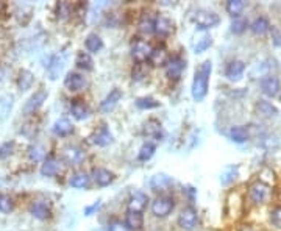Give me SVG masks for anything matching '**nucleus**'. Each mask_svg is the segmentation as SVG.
Returning a JSON list of instances; mask_svg holds the SVG:
<instances>
[{
  "mask_svg": "<svg viewBox=\"0 0 281 231\" xmlns=\"http://www.w3.org/2000/svg\"><path fill=\"white\" fill-rule=\"evenodd\" d=\"M211 71H212V62L209 59L203 61L199 66V69L196 71V75H194V80H192V89H191L192 98L196 102H202L208 94Z\"/></svg>",
  "mask_w": 281,
  "mask_h": 231,
  "instance_id": "obj_1",
  "label": "nucleus"
},
{
  "mask_svg": "<svg viewBox=\"0 0 281 231\" xmlns=\"http://www.w3.org/2000/svg\"><path fill=\"white\" fill-rule=\"evenodd\" d=\"M192 20L196 22V25L200 28V30H208V28H214L217 27L219 22H221V17L215 14L214 11H209V10H199L194 14Z\"/></svg>",
  "mask_w": 281,
  "mask_h": 231,
  "instance_id": "obj_2",
  "label": "nucleus"
},
{
  "mask_svg": "<svg viewBox=\"0 0 281 231\" xmlns=\"http://www.w3.org/2000/svg\"><path fill=\"white\" fill-rule=\"evenodd\" d=\"M174 199L169 195H160L152 202V213L155 217H167L172 211H174Z\"/></svg>",
  "mask_w": 281,
  "mask_h": 231,
  "instance_id": "obj_3",
  "label": "nucleus"
},
{
  "mask_svg": "<svg viewBox=\"0 0 281 231\" xmlns=\"http://www.w3.org/2000/svg\"><path fill=\"white\" fill-rule=\"evenodd\" d=\"M270 195V187L263 183V181H256L250 186L248 189V199L252 200V203L259 205V203H264Z\"/></svg>",
  "mask_w": 281,
  "mask_h": 231,
  "instance_id": "obj_4",
  "label": "nucleus"
},
{
  "mask_svg": "<svg viewBox=\"0 0 281 231\" xmlns=\"http://www.w3.org/2000/svg\"><path fill=\"white\" fill-rule=\"evenodd\" d=\"M197 222H199V214L194 208H184L181 214L178 216V225L180 228L186 229V231H192L194 228L197 226Z\"/></svg>",
  "mask_w": 281,
  "mask_h": 231,
  "instance_id": "obj_5",
  "label": "nucleus"
},
{
  "mask_svg": "<svg viewBox=\"0 0 281 231\" xmlns=\"http://www.w3.org/2000/svg\"><path fill=\"white\" fill-rule=\"evenodd\" d=\"M259 86H261V91L264 95L267 97H276L281 91V83L279 80L275 77V75H266L261 78V83H259Z\"/></svg>",
  "mask_w": 281,
  "mask_h": 231,
  "instance_id": "obj_6",
  "label": "nucleus"
},
{
  "mask_svg": "<svg viewBox=\"0 0 281 231\" xmlns=\"http://www.w3.org/2000/svg\"><path fill=\"white\" fill-rule=\"evenodd\" d=\"M184 69H186V61L181 56H172L169 58L166 64V75L169 78H180Z\"/></svg>",
  "mask_w": 281,
  "mask_h": 231,
  "instance_id": "obj_7",
  "label": "nucleus"
},
{
  "mask_svg": "<svg viewBox=\"0 0 281 231\" xmlns=\"http://www.w3.org/2000/svg\"><path fill=\"white\" fill-rule=\"evenodd\" d=\"M63 159L71 166H80L84 161V152L77 145H68L63 149Z\"/></svg>",
  "mask_w": 281,
  "mask_h": 231,
  "instance_id": "obj_8",
  "label": "nucleus"
},
{
  "mask_svg": "<svg viewBox=\"0 0 281 231\" xmlns=\"http://www.w3.org/2000/svg\"><path fill=\"white\" fill-rule=\"evenodd\" d=\"M152 47L144 39L136 38L133 43H132V55L133 58H136L138 61H144L147 58H150V53H152Z\"/></svg>",
  "mask_w": 281,
  "mask_h": 231,
  "instance_id": "obj_9",
  "label": "nucleus"
},
{
  "mask_svg": "<svg viewBox=\"0 0 281 231\" xmlns=\"http://www.w3.org/2000/svg\"><path fill=\"white\" fill-rule=\"evenodd\" d=\"M47 97H49V92H47L46 89H39L38 92H35V94L28 98V102L25 103L24 113H25V114H32V113H35L38 108H41V107H42V103H44V102L47 100Z\"/></svg>",
  "mask_w": 281,
  "mask_h": 231,
  "instance_id": "obj_10",
  "label": "nucleus"
},
{
  "mask_svg": "<svg viewBox=\"0 0 281 231\" xmlns=\"http://www.w3.org/2000/svg\"><path fill=\"white\" fill-rule=\"evenodd\" d=\"M245 72V64L239 59H233L228 62V66L225 69V77L230 80V81H239L242 78Z\"/></svg>",
  "mask_w": 281,
  "mask_h": 231,
  "instance_id": "obj_11",
  "label": "nucleus"
},
{
  "mask_svg": "<svg viewBox=\"0 0 281 231\" xmlns=\"http://www.w3.org/2000/svg\"><path fill=\"white\" fill-rule=\"evenodd\" d=\"M147 202H148V197L144 192L133 191L132 194H130V199H128V209H130V211L142 213L144 208L147 206Z\"/></svg>",
  "mask_w": 281,
  "mask_h": 231,
  "instance_id": "obj_12",
  "label": "nucleus"
},
{
  "mask_svg": "<svg viewBox=\"0 0 281 231\" xmlns=\"http://www.w3.org/2000/svg\"><path fill=\"white\" fill-rule=\"evenodd\" d=\"M64 86L72 92L81 91L86 86V78L78 72H69L68 77L64 78Z\"/></svg>",
  "mask_w": 281,
  "mask_h": 231,
  "instance_id": "obj_13",
  "label": "nucleus"
},
{
  "mask_svg": "<svg viewBox=\"0 0 281 231\" xmlns=\"http://www.w3.org/2000/svg\"><path fill=\"white\" fill-rule=\"evenodd\" d=\"M120 98H122V91L120 89H113L110 94H108L105 98H103V102L100 103V110L103 111V113H110V111H113L116 107H117V103L120 102Z\"/></svg>",
  "mask_w": 281,
  "mask_h": 231,
  "instance_id": "obj_14",
  "label": "nucleus"
},
{
  "mask_svg": "<svg viewBox=\"0 0 281 231\" xmlns=\"http://www.w3.org/2000/svg\"><path fill=\"white\" fill-rule=\"evenodd\" d=\"M91 142L92 144H96V145H99V147H106V145H110L111 142H113V135H111V131L108 130L105 125L103 127H100L99 130H96L92 135H91Z\"/></svg>",
  "mask_w": 281,
  "mask_h": 231,
  "instance_id": "obj_15",
  "label": "nucleus"
},
{
  "mask_svg": "<svg viewBox=\"0 0 281 231\" xmlns=\"http://www.w3.org/2000/svg\"><path fill=\"white\" fill-rule=\"evenodd\" d=\"M92 178H94V181H96L99 186L105 187V186H108L110 183H113L114 175H113V172H110L108 169H105V167H96V169L92 171Z\"/></svg>",
  "mask_w": 281,
  "mask_h": 231,
  "instance_id": "obj_16",
  "label": "nucleus"
},
{
  "mask_svg": "<svg viewBox=\"0 0 281 231\" xmlns=\"http://www.w3.org/2000/svg\"><path fill=\"white\" fill-rule=\"evenodd\" d=\"M30 214L39 220H44V219L50 217V208L44 202H33L30 205Z\"/></svg>",
  "mask_w": 281,
  "mask_h": 231,
  "instance_id": "obj_17",
  "label": "nucleus"
},
{
  "mask_svg": "<svg viewBox=\"0 0 281 231\" xmlns=\"http://www.w3.org/2000/svg\"><path fill=\"white\" fill-rule=\"evenodd\" d=\"M270 22L267 20V17H264V16H259V17H256L253 22L250 24V30L255 33V35H258V36H263V35H266V33H269L270 31Z\"/></svg>",
  "mask_w": 281,
  "mask_h": 231,
  "instance_id": "obj_18",
  "label": "nucleus"
},
{
  "mask_svg": "<svg viewBox=\"0 0 281 231\" xmlns=\"http://www.w3.org/2000/svg\"><path fill=\"white\" fill-rule=\"evenodd\" d=\"M71 113L77 120H84V119H88L89 114H91L88 105L83 103L81 100H74V103L71 105Z\"/></svg>",
  "mask_w": 281,
  "mask_h": 231,
  "instance_id": "obj_19",
  "label": "nucleus"
},
{
  "mask_svg": "<svg viewBox=\"0 0 281 231\" xmlns=\"http://www.w3.org/2000/svg\"><path fill=\"white\" fill-rule=\"evenodd\" d=\"M125 225L128 226V229H141L142 225H144V216L142 213H138V211H127V216H125Z\"/></svg>",
  "mask_w": 281,
  "mask_h": 231,
  "instance_id": "obj_20",
  "label": "nucleus"
},
{
  "mask_svg": "<svg viewBox=\"0 0 281 231\" xmlns=\"http://www.w3.org/2000/svg\"><path fill=\"white\" fill-rule=\"evenodd\" d=\"M74 131V127H72V123L69 119L66 117H61L58 119L55 123H53V133L56 136H68Z\"/></svg>",
  "mask_w": 281,
  "mask_h": 231,
  "instance_id": "obj_21",
  "label": "nucleus"
},
{
  "mask_svg": "<svg viewBox=\"0 0 281 231\" xmlns=\"http://www.w3.org/2000/svg\"><path fill=\"white\" fill-rule=\"evenodd\" d=\"M139 30L144 35H153L157 31V19L150 14H144L139 20Z\"/></svg>",
  "mask_w": 281,
  "mask_h": 231,
  "instance_id": "obj_22",
  "label": "nucleus"
},
{
  "mask_svg": "<svg viewBox=\"0 0 281 231\" xmlns=\"http://www.w3.org/2000/svg\"><path fill=\"white\" fill-rule=\"evenodd\" d=\"M150 62L155 66H166L167 64V61H169V56H167V52L163 46L160 47H155L152 50V53H150Z\"/></svg>",
  "mask_w": 281,
  "mask_h": 231,
  "instance_id": "obj_23",
  "label": "nucleus"
},
{
  "mask_svg": "<svg viewBox=\"0 0 281 231\" xmlns=\"http://www.w3.org/2000/svg\"><path fill=\"white\" fill-rule=\"evenodd\" d=\"M174 184V180L167 175H155L150 181V187L153 189V191H166L167 187H170Z\"/></svg>",
  "mask_w": 281,
  "mask_h": 231,
  "instance_id": "obj_24",
  "label": "nucleus"
},
{
  "mask_svg": "<svg viewBox=\"0 0 281 231\" xmlns=\"http://www.w3.org/2000/svg\"><path fill=\"white\" fill-rule=\"evenodd\" d=\"M228 136L236 144H244L248 139V131L245 127H242V125H234V127H231Z\"/></svg>",
  "mask_w": 281,
  "mask_h": 231,
  "instance_id": "obj_25",
  "label": "nucleus"
},
{
  "mask_svg": "<svg viewBox=\"0 0 281 231\" xmlns=\"http://www.w3.org/2000/svg\"><path fill=\"white\" fill-rule=\"evenodd\" d=\"M84 46H86V50H88L89 53H97L103 47V41L97 33H89L88 38H86Z\"/></svg>",
  "mask_w": 281,
  "mask_h": 231,
  "instance_id": "obj_26",
  "label": "nucleus"
},
{
  "mask_svg": "<svg viewBox=\"0 0 281 231\" xmlns=\"http://www.w3.org/2000/svg\"><path fill=\"white\" fill-rule=\"evenodd\" d=\"M256 110L259 114H263L266 117H275L278 114V108L267 100H259L256 103Z\"/></svg>",
  "mask_w": 281,
  "mask_h": 231,
  "instance_id": "obj_27",
  "label": "nucleus"
},
{
  "mask_svg": "<svg viewBox=\"0 0 281 231\" xmlns=\"http://www.w3.org/2000/svg\"><path fill=\"white\" fill-rule=\"evenodd\" d=\"M33 81H35V77L30 71H20V74L17 77V88L20 91H27L32 88Z\"/></svg>",
  "mask_w": 281,
  "mask_h": 231,
  "instance_id": "obj_28",
  "label": "nucleus"
},
{
  "mask_svg": "<svg viewBox=\"0 0 281 231\" xmlns=\"http://www.w3.org/2000/svg\"><path fill=\"white\" fill-rule=\"evenodd\" d=\"M89 175H86L84 172H77L74 175H71L69 178V184L75 189H84L89 186Z\"/></svg>",
  "mask_w": 281,
  "mask_h": 231,
  "instance_id": "obj_29",
  "label": "nucleus"
},
{
  "mask_svg": "<svg viewBox=\"0 0 281 231\" xmlns=\"http://www.w3.org/2000/svg\"><path fill=\"white\" fill-rule=\"evenodd\" d=\"M59 171V162L55 158H47L41 167V174L44 177H53Z\"/></svg>",
  "mask_w": 281,
  "mask_h": 231,
  "instance_id": "obj_30",
  "label": "nucleus"
},
{
  "mask_svg": "<svg viewBox=\"0 0 281 231\" xmlns=\"http://www.w3.org/2000/svg\"><path fill=\"white\" fill-rule=\"evenodd\" d=\"M75 64L78 69H83V71H92L94 68V61L91 58L89 53H86V52H80L75 58Z\"/></svg>",
  "mask_w": 281,
  "mask_h": 231,
  "instance_id": "obj_31",
  "label": "nucleus"
},
{
  "mask_svg": "<svg viewBox=\"0 0 281 231\" xmlns=\"http://www.w3.org/2000/svg\"><path fill=\"white\" fill-rule=\"evenodd\" d=\"M172 30H174V25H172V22L167 19V17H157V35L158 36H169L172 33Z\"/></svg>",
  "mask_w": 281,
  "mask_h": 231,
  "instance_id": "obj_32",
  "label": "nucleus"
},
{
  "mask_svg": "<svg viewBox=\"0 0 281 231\" xmlns=\"http://www.w3.org/2000/svg\"><path fill=\"white\" fill-rule=\"evenodd\" d=\"M63 58L59 56H53V59L50 61V64L47 66V74H49V78L50 80H56L59 72L63 71Z\"/></svg>",
  "mask_w": 281,
  "mask_h": 231,
  "instance_id": "obj_33",
  "label": "nucleus"
},
{
  "mask_svg": "<svg viewBox=\"0 0 281 231\" xmlns=\"http://www.w3.org/2000/svg\"><path fill=\"white\" fill-rule=\"evenodd\" d=\"M228 14L234 16V17H239V14L244 11L245 8V2H242V0H228L227 5H225Z\"/></svg>",
  "mask_w": 281,
  "mask_h": 231,
  "instance_id": "obj_34",
  "label": "nucleus"
},
{
  "mask_svg": "<svg viewBox=\"0 0 281 231\" xmlns=\"http://www.w3.org/2000/svg\"><path fill=\"white\" fill-rule=\"evenodd\" d=\"M237 172H239V167H237V166H228V167H225L224 172H222V175H221L222 184H230V183H233V181L236 180V177H237Z\"/></svg>",
  "mask_w": 281,
  "mask_h": 231,
  "instance_id": "obj_35",
  "label": "nucleus"
},
{
  "mask_svg": "<svg viewBox=\"0 0 281 231\" xmlns=\"http://www.w3.org/2000/svg\"><path fill=\"white\" fill-rule=\"evenodd\" d=\"M157 152V145L152 144V142H145L142 147H141V150H139V161H148L150 158H152Z\"/></svg>",
  "mask_w": 281,
  "mask_h": 231,
  "instance_id": "obj_36",
  "label": "nucleus"
},
{
  "mask_svg": "<svg viewBox=\"0 0 281 231\" xmlns=\"http://www.w3.org/2000/svg\"><path fill=\"white\" fill-rule=\"evenodd\" d=\"M136 107L139 110H153L160 107V102H157L153 97H141L136 100Z\"/></svg>",
  "mask_w": 281,
  "mask_h": 231,
  "instance_id": "obj_37",
  "label": "nucleus"
},
{
  "mask_svg": "<svg viewBox=\"0 0 281 231\" xmlns=\"http://www.w3.org/2000/svg\"><path fill=\"white\" fill-rule=\"evenodd\" d=\"M11 107H13V95L0 97V117H2V120L10 114Z\"/></svg>",
  "mask_w": 281,
  "mask_h": 231,
  "instance_id": "obj_38",
  "label": "nucleus"
},
{
  "mask_svg": "<svg viewBox=\"0 0 281 231\" xmlns=\"http://www.w3.org/2000/svg\"><path fill=\"white\" fill-rule=\"evenodd\" d=\"M247 27H248V22H247V19H244V17H234L233 20H231V31L233 33H236V35H241V33H244L245 30H247Z\"/></svg>",
  "mask_w": 281,
  "mask_h": 231,
  "instance_id": "obj_39",
  "label": "nucleus"
},
{
  "mask_svg": "<svg viewBox=\"0 0 281 231\" xmlns=\"http://www.w3.org/2000/svg\"><path fill=\"white\" fill-rule=\"evenodd\" d=\"M211 46H212V38L211 36H203L202 39L197 41V44L194 46V50H196V53H203Z\"/></svg>",
  "mask_w": 281,
  "mask_h": 231,
  "instance_id": "obj_40",
  "label": "nucleus"
},
{
  "mask_svg": "<svg viewBox=\"0 0 281 231\" xmlns=\"http://www.w3.org/2000/svg\"><path fill=\"white\" fill-rule=\"evenodd\" d=\"M55 13H56L58 19H68L71 14V5L68 2H59V4H56Z\"/></svg>",
  "mask_w": 281,
  "mask_h": 231,
  "instance_id": "obj_41",
  "label": "nucleus"
},
{
  "mask_svg": "<svg viewBox=\"0 0 281 231\" xmlns=\"http://www.w3.org/2000/svg\"><path fill=\"white\" fill-rule=\"evenodd\" d=\"M44 155H46V152H44V147L42 145H33L28 150V156L33 161H41L42 158H44Z\"/></svg>",
  "mask_w": 281,
  "mask_h": 231,
  "instance_id": "obj_42",
  "label": "nucleus"
},
{
  "mask_svg": "<svg viewBox=\"0 0 281 231\" xmlns=\"http://www.w3.org/2000/svg\"><path fill=\"white\" fill-rule=\"evenodd\" d=\"M14 208V203L11 200V197L8 195H0V213H11Z\"/></svg>",
  "mask_w": 281,
  "mask_h": 231,
  "instance_id": "obj_43",
  "label": "nucleus"
},
{
  "mask_svg": "<svg viewBox=\"0 0 281 231\" xmlns=\"http://www.w3.org/2000/svg\"><path fill=\"white\" fill-rule=\"evenodd\" d=\"M270 222L275 228L281 229V206H276L270 213Z\"/></svg>",
  "mask_w": 281,
  "mask_h": 231,
  "instance_id": "obj_44",
  "label": "nucleus"
},
{
  "mask_svg": "<svg viewBox=\"0 0 281 231\" xmlns=\"http://www.w3.org/2000/svg\"><path fill=\"white\" fill-rule=\"evenodd\" d=\"M13 147H14L13 142H7V144H4V145H0V159H4V158L10 156L11 152H13Z\"/></svg>",
  "mask_w": 281,
  "mask_h": 231,
  "instance_id": "obj_45",
  "label": "nucleus"
},
{
  "mask_svg": "<svg viewBox=\"0 0 281 231\" xmlns=\"http://www.w3.org/2000/svg\"><path fill=\"white\" fill-rule=\"evenodd\" d=\"M270 36H272V43L279 47L281 46V30H278L276 27H272L270 28Z\"/></svg>",
  "mask_w": 281,
  "mask_h": 231,
  "instance_id": "obj_46",
  "label": "nucleus"
},
{
  "mask_svg": "<svg viewBox=\"0 0 281 231\" xmlns=\"http://www.w3.org/2000/svg\"><path fill=\"white\" fill-rule=\"evenodd\" d=\"M145 71H142V62H139V64L135 66L133 69V80H142L145 77Z\"/></svg>",
  "mask_w": 281,
  "mask_h": 231,
  "instance_id": "obj_47",
  "label": "nucleus"
},
{
  "mask_svg": "<svg viewBox=\"0 0 281 231\" xmlns=\"http://www.w3.org/2000/svg\"><path fill=\"white\" fill-rule=\"evenodd\" d=\"M110 231H128V226L125 223H122L120 220H114L110 225Z\"/></svg>",
  "mask_w": 281,
  "mask_h": 231,
  "instance_id": "obj_48",
  "label": "nucleus"
},
{
  "mask_svg": "<svg viewBox=\"0 0 281 231\" xmlns=\"http://www.w3.org/2000/svg\"><path fill=\"white\" fill-rule=\"evenodd\" d=\"M99 208H100V200H97V202L92 203L91 206H86V208H84V216H91L94 211H97Z\"/></svg>",
  "mask_w": 281,
  "mask_h": 231,
  "instance_id": "obj_49",
  "label": "nucleus"
},
{
  "mask_svg": "<svg viewBox=\"0 0 281 231\" xmlns=\"http://www.w3.org/2000/svg\"><path fill=\"white\" fill-rule=\"evenodd\" d=\"M244 231H252L250 228H244Z\"/></svg>",
  "mask_w": 281,
  "mask_h": 231,
  "instance_id": "obj_50",
  "label": "nucleus"
}]
</instances>
